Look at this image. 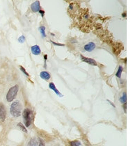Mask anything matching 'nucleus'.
<instances>
[{
  "label": "nucleus",
  "mask_w": 133,
  "mask_h": 146,
  "mask_svg": "<svg viewBox=\"0 0 133 146\" xmlns=\"http://www.w3.org/2000/svg\"><path fill=\"white\" fill-rule=\"evenodd\" d=\"M22 111V104L19 100H15L11 104L10 114L13 118H18L21 116Z\"/></svg>",
  "instance_id": "nucleus-1"
},
{
  "label": "nucleus",
  "mask_w": 133,
  "mask_h": 146,
  "mask_svg": "<svg viewBox=\"0 0 133 146\" xmlns=\"http://www.w3.org/2000/svg\"><path fill=\"white\" fill-rule=\"evenodd\" d=\"M22 117L23 120H24V124L26 128H29L30 127V125H32L33 120H34V114L33 112L31 111L30 109L26 108L23 111L22 114Z\"/></svg>",
  "instance_id": "nucleus-2"
},
{
  "label": "nucleus",
  "mask_w": 133,
  "mask_h": 146,
  "mask_svg": "<svg viewBox=\"0 0 133 146\" xmlns=\"http://www.w3.org/2000/svg\"><path fill=\"white\" fill-rule=\"evenodd\" d=\"M18 91H19V86L18 84L12 86L11 88L9 89V91L7 94V96H6V99H7L8 102H11L12 101L15 100Z\"/></svg>",
  "instance_id": "nucleus-3"
},
{
  "label": "nucleus",
  "mask_w": 133,
  "mask_h": 146,
  "mask_svg": "<svg viewBox=\"0 0 133 146\" xmlns=\"http://www.w3.org/2000/svg\"><path fill=\"white\" fill-rule=\"evenodd\" d=\"M7 118V110L2 103H0V120L4 122Z\"/></svg>",
  "instance_id": "nucleus-4"
},
{
  "label": "nucleus",
  "mask_w": 133,
  "mask_h": 146,
  "mask_svg": "<svg viewBox=\"0 0 133 146\" xmlns=\"http://www.w3.org/2000/svg\"><path fill=\"white\" fill-rule=\"evenodd\" d=\"M80 57L81 59L84 61V62L87 63L89 64V65H95L96 66L98 64H97V62L95 61L94 59H91V58H88V57H86V56H84L83 55L81 54L80 55Z\"/></svg>",
  "instance_id": "nucleus-5"
},
{
  "label": "nucleus",
  "mask_w": 133,
  "mask_h": 146,
  "mask_svg": "<svg viewBox=\"0 0 133 146\" xmlns=\"http://www.w3.org/2000/svg\"><path fill=\"white\" fill-rule=\"evenodd\" d=\"M31 9L33 12L37 13L40 10V1H36L35 2L32 3V5H31Z\"/></svg>",
  "instance_id": "nucleus-6"
},
{
  "label": "nucleus",
  "mask_w": 133,
  "mask_h": 146,
  "mask_svg": "<svg viewBox=\"0 0 133 146\" xmlns=\"http://www.w3.org/2000/svg\"><path fill=\"white\" fill-rule=\"evenodd\" d=\"M95 48V44L93 42H90L86 45H84V49L87 52H92Z\"/></svg>",
  "instance_id": "nucleus-7"
},
{
  "label": "nucleus",
  "mask_w": 133,
  "mask_h": 146,
  "mask_svg": "<svg viewBox=\"0 0 133 146\" xmlns=\"http://www.w3.org/2000/svg\"><path fill=\"white\" fill-rule=\"evenodd\" d=\"M31 50H32V54L34 55H39L41 53V50H40V47L37 45L32 46V48H31Z\"/></svg>",
  "instance_id": "nucleus-8"
},
{
  "label": "nucleus",
  "mask_w": 133,
  "mask_h": 146,
  "mask_svg": "<svg viewBox=\"0 0 133 146\" xmlns=\"http://www.w3.org/2000/svg\"><path fill=\"white\" fill-rule=\"evenodd\" d=\"M40 76L42 79L46 80V81H48V80H49L51 78V76L50 75V73L47 71L41 72L40 74Z\"/></svg>",
  "instance_id": "nucleus-9"
},
{
  "label": "nucleus",
  "mask_w": 133,
  "mask_h": 146,
  "mask_svg": "<svg viewBox=\"0 0 133 146\" xmlns=\"http://www.w3.org/2000/svg\"><path fill=\"white\" fill-rule=\"evenodd\" d=\"M38 141L35 138H32L28 143V146H38Z\"/></svg>",
  "instance_id": "nucleus-10"
},
{
  "label": "nucleus",
  "mask_w": 133,
  "mask_h": 146,
  "mask_svg": "<svg viewBox=\"0 0 133 146\" xmlns=\"http://www.w3.org/2000/svg\"><path fill=\"white\" fill-rule=\"evenodd\" d=\"M120 102H121L122 104H126V102H127V95H126V92H124L123 93V95H122V96L120 97Z\"/></svg>",
  "instance_id": "nucleus-11"
},
{
  "label": "nucleus",
  "mask_w": 133,
  "mask_h": 146,
  "mask_svg": "<svg viewBox=\"0 0 133 146\" xmlns=\"http://www.w3.org/2000/svg\"><path fill=\"white\" fill-rule=\"evenodd\" d=\"M123 67H122L121 65H119V67H118V70H117L116 73V76L118 78H120L122 73H123Z\"/></svg>",
  "instance_id": "nucleus-12"
},
{
  "label": "nucleus",
  "mask_w": 133,
  "mask_h": 146,
  "mask_svg": "<svg viewBox=\"0 0 133 146\" xmlns=\"http://www.w3.org/2000/svg\"><path fill=\"white\" fill-rule=\"evenodd\" d=\"M18 127L20 129H21V131H23V132L27 133V129H26L25 126H24V125H23L22 123H21V122H19V123L18 124Z\"/></svg>",
  "instance_id": "nucleus-13"
},
{
  "label": "nucleus",
  "mask_w": 133,
  "mask_h": 146,
  "mask_svg": "<svg viewBox=\"0 0 133 146\" xmlns=\"http://www.w3.org/2000/svg\"><path fill=\"white\" fill-rule=\"evenodd\" d=\"M80 145H81V143L77 140L70 141V142L69 143L70 146H80Z\"/></svg>",
  "instance_id": "nucleus-14"
},
{
  "label": "nucleus",
  "mask_w": 133,
  "mask_h": 146,
  "mask_svg": "<svg viewBox=\"0 0 133 146\" xmlns=\"http://www.w3.org/2000/svg\"><path fill=\"white\" fill-rule=\"evenodd\" d=\"M39 31L41 33L42 36L45 37L46 36V34H45V27L44 26H41L40 28H39Z\"/></svg>",
  "instance_id": "nucleus-15"
},
{
  "label": "nucleus",
  "mask_w": 133,
  "mask_h": 146,
  "mask_svg": "<svg viewBox=\"0 0 133 146\" xmlns=\"http://www.w3.org/2000/svg\"><path fill=\"white\" fill-rule=\"evenodd\" d=\"M20 70H21V71L22 72V73H24V75H25L26 77H29V73H27V72L26 71V70H25V68H24V67H23L22 66V65H20Z\"/></svg>",
  "instance_id": "nucleus-16"
},
{
  "label": "nucleus",
  "mask_w": 133,
  "mask_h": 146,
  "mask_svg": "<svg viewBox=\"0 0 133 146\" xmlns=\"http://www.w3.org/2000/svg\"><path fill=\"white\" fill-rule=\"evenodd\" d=\"M24 40H25V37H24V36H21L18 38V41H19L20 43H24Z\"/></svg>",
  "instance_id": "nucleus-17"
},
{
  "label": "nucleus",
  "mask_w": 133,
  "mask_h": 146,
  "mask_svg": "<svg viewBox=\"0 0 133 146\" xmlns=\"http://www.w3.org/2000/svg\"><path fill=\"white\" fill-rule=\"evenodd\" d=\"M38 146H45V143L42 139H39V143Z\"/></svg>",
  "instance_id": "nucleus-18"
},
{
  "label": "nucleus",
  "mask_w": 133,
  "mask_h": 146,
  "mask_svg": "<svg viewBox=\"0 0 133 146\" xmlns=\"http://www.w3.org/2000/svg\"><path fill=\"white\" fill-rule=\"evenodd\" d=\"M51 43H52L53 44H54V45H57V46H65V45H64V44H61V43H54V42H53V41H51Z\"/></svg>",
  "instance_id": "nucleus-19"
},
{
  "label": "nucleus",
  "mask_w": 133,
  "mask_h": 146,
  "mask_svg": "<svg viewBox=\"0 0 133 146\" xmlns=\"http://www.w3.org/2000/svg\"><path fill=\"white\" fill-rule=\"evenodd\" d=\"M38 12L40 13V15H41V16H42V17L44 16V14H45V11H43V10H40V11H39Z\"/></svg>",
  "instance_id": "nucleus-20"
},
{
  "label": "nucleus",
  "mask_w": 133,
  "mask_h": 146,
  "mask_svg": "<svg viewBox=\"0 0 133 146\" xmlns=\"http://www.w3.org/2000/svg\"><path fill=\"white\" fill-rule=\"evenodd\" d=\"M44 59H45V61H46L47 60V59H48V55H45V56H44Z\"/></svg>",
  "instance_id": "nucleus-21"
},
{
  "label": "nucleus",
  "mask_w": 133,
  "mask_h": 146,
  "mask_svg": "<svg viewBox=\"0 0 133 146\" xmlns=\"http://www.w3.org/2000/svg\"><path fill=\"white\" fill-rule=\"evenodd\" d=\"M122 16H124V17H126V13H124V14H122Z\"/></svg>",
  "instance_id": "nucleus-22"
}]
</instances>
